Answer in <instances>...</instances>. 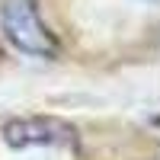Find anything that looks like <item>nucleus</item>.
<instances>
[{"mask_svg": "<svg viewBox=\"0 0 160 160\" xmlns=\"http://www.w3.org/2000/svg\"><path fill=\"white\" fill-rule=\"evenodd\" d=\"M0 26L7 42L32 58H55L58 38L38 13V0H3L0 3Z\"/></svg>", "mask_w": 160, "mask_h": 160, "instance_id": "f257e3e1", "label": "nucleus"}, {"mask_svg": "<svg viewBox=\"0 0 160 160\" xmlns=\"http://www.w3.org/2000/svg\"><path fill=\"white\" fill-rule=\"evenodd\" d=\"M3 141L10 148H35V144H74V128L61 118H13L3 125Z\"/></svg>", "mask_w": 160, "mask_h": 160, "instance_id": "f03ea898", "label": "nucleus"}]
</instances>
